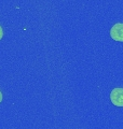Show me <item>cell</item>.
<instances>
[{
  "label": "cell",
  "instance_id": "obj_1",
  "mask_svg": "<svg viewBox=\"0 0 123 129\" xmlns=\"http://www.w3.org/2000/svg\"><path fill=\"white\" fill-rule=\"evenodd\" d=\"M110 100L117 107H123V88H114L110 94Z\"/></svg>",
  "mask_w": 123,
  "mask_h": 129
},
{
  "label": "cell",
  "instance_id": "obj_2",
  "mask_svg": "<svg viewBox=\"0 0 123 129\" xmlns=\"http://www.w3.org/2000/svg\"><path fill=\"white\" fill-rule=\"evenodd\" d=\"M110 37L116 41L123 42V23L116 24L110 29Z\"/></svg>",
  "mask_w": 123,
  "mask_h": 129
},
{
  "label": "cell",
  "instance_id": "obj_3",
  "mask_svg": "<svg viewBox=\"0 0 123 129\" xmlns=\"http://www.w3.org/2000/svg\"><path fill=\"white\" fill-rule=\"evenodd\" d=\"M3 37V30H2V28L1 26H0V40H1V38Z\"/></svg>",
  "mask_w": 123,
  "mask_h": 129
},
{
  "label": "cell",
  "instance_id": "obj_4",
  "mask_svg": "<svg viewBox=\"0 0 123 129\" xmlns=\"http://www.w3.org/2000/svg\"><path fill=\"white\" fill-rule=\"evenodd\" d=\"M1 100H2V94H1V91H0V102H1Z\"/></svg>",
  "mask_w": 123,
  "mask_h": 129
}]
</instances>
